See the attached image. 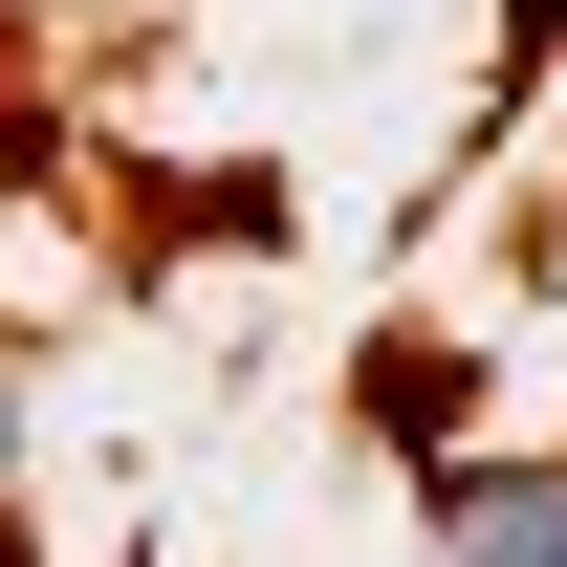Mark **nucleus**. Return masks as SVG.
<instances>
[{
  "label": "nucleus",
  "instance_id": "1",
  "mask_svg": "<svg viewBox=\"0 0 567 567\" xmlns=\"http://www.w3.org/2000/svg\"><path fill=\"white\" fill-rule=\"evenodd\" d=\"M436 567H567V481L458 458V481H436Z\"/></svg>",
  "mask_w": 567,
  "mask_h": 567
}]
</instances>
